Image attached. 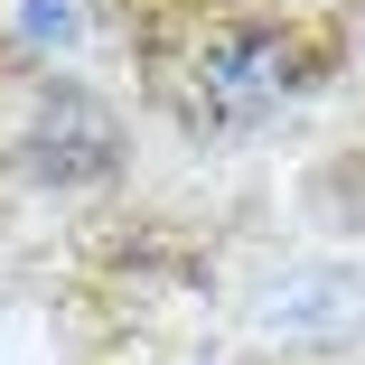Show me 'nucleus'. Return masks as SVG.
I'll use <instances>...</instances> for the list:
<instances>
[{
    "label": "nucleus",
    "mask_w": 365,
    "mask_h": 365,
    "mask_svg": "<svg viewBox=\"0 0 365 365\" xmlns=\"http://www.w3.org/2000/svg\"><path fill=\"white\" fill-rule=\"evenodd\" d=\"M337 187H346V215H356V225H365V150H356V160L337 169Z\"/></svg>",
    "instance_id": "3"
},
{
    "label": "nucleus",
    "mask_w": 365,
    "mask_h": 365,
    "mask_svg": "<svg viewBox=\"0 0 365 365\" xmlns=\"http://www.w3.org/2000/svg\"><path fill=\"white\" fill-rule=\"evenodd\" d=\"M131 56L187 140H244L328 85L337 29L300 0H140Z\"/></svg>",
    "instance_id": "1"
},
{
    "label": "nucleus",
    "mask_w": 365,
    "mask_h": 365,
    "mask_svg": "<svg viewBox=\"0 0 365 365\" xmlns=\"http://www.w3.org/2000/svg\"><path fill=\"white\" fill-rule=\"evenodd\" d=\"M19 150H29V169L38 178H103L113 160H122V122L85 94V85H47L38 94V122L19 131Z\"/></svg>",
    "instance_id": "2"
}]
</instances>
